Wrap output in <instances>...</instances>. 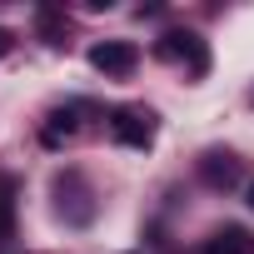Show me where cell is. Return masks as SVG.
<instances>
[{
	"mask_svg": "<svg viewBox=\"0 0 254 254\" xmlns=\"http://www.w3.org/2000/svg\"><path fill=\"white\" fill-rule=\"evenodd\" d=\"M90 65L100 70V75H115V80H125L135 65H140V50L130 45V40H100V45H90Z\"/></svg>",
	"mask_w": 254,
	"mask_h": 254,
	"instance_id": "cell-1",
	"label": "cell"
},
{
	"mask_svg": "<svg viewBox=\"0 0 254 254\" xmlns=\"http://www.w3.org/2000/svg\"><path fill=\"white\" fill-rule=\"evenodd\" d=\"M110 135L120 145H130V150H145L155 140V115L150 110H115L110 115Z\"/></svg>",
	"mask_w": 254,
	"mask_h": 254,
	"instance_id": "cell-2",
	"label": "cell"
},
{
	"mask_svg": "<svg viewBox=\"0 0 254 254\" xmlns=\"http://www.w3.org/2000/svg\"><path fill=\"white\" fill-rule=\"evenodd\" d=\"M155 50H160V60H190V70H194V75H204V70H209V50H204V40H199L194 30H170Z\"/></svg>",
	"mask_w": 254,
	"mask_h": 254,
	"instance_id": "cell-3",
	"label": "cell"
},
{
	"mask_svg": "<svg viewBox=\"0 0 254 254\" xmlns=\"http://www.w3.org/2000/svg\"><path fill=\"white\" fill-rule=\"evenodd\" d=\"M199 180H204L209 190H234V185H239V160H234L229 150H209V155L199 160Z\"/></svg>",
	"mask_w": 254,
	"mask_h": 254,
	"instance_id": "cell-4",
	"label": "cell"
},
{
	"mask_svg": "<svg viewBox=\"0 0 254 254\" xmlns=\"http://www.w3.org/2000/svg\"><path fill=\"white\" fill-rule=\"evenodd\" d=\"M204 254H254V234L239 229V224H224L204 239Z\"/></svg>",
	"mask_w": 254,
	"mask_h": 254,
	"instance_id": "cell-5",
	"label": "cell"
},
{
	"mask_svg": "<svg viewBox=\"0 0 254 254\" xmlns=\"http://www.w3.org/2000/svg\"><path fill=\"white\" fill-rule=\"evenodd\" d=\"M75 115H80V105H70V110H55V115H50V125L40 130V140H45L50 150H60V140H70V135H75V125H80Z\"/></svg>",
	"mask_w": 254,
	"mask_h": 254,
	"instance_id": "cell-6",
	"label": "cell"
},
{
	"mask_svg": "<svg viewBox=\"0 0 254 254\" xmlns=\"http://www.w3.org/2000/svg\"><path fill=\"white\" fill-rule=\"evenodd\" d=\"M10 239H15V204L0 194V249H5Z\"/></svg>",
	"mask_w": 254,
	"mask_h": 254,
	"instance_id": "cell-7",
	"label": "cell"
},
{
	"mask_svg": "<svg viewBox=\"0 0 254 254\" xmlns=\"http://www.w3.org/2000/svg\"><path fill=\"white\" fill-rule=\"evenodd\" d=\"M35 20H40V30H45V35H60V10H50V5H45Z\"/></svg>",
	"mask_w": 254,
	"mask_h": 254,
	"instance_id": "cell-8",
	"label": "cell"
},
{
	"mask_svg": "<svg viewBox=\"0 0 254 254\" xmlns=\"http://www.w3.org/2000/svg\"><path fill=\"white\" fill-rule=\"evenodd\" d=\"M10 50H15V35H10V30H5V25H0V60H5V55H10Z\"/></svg>",
	"mask_w": 254,
	"mask_h": 254,
	"instance_id": "cell-9",
	"label": "cell"
},
{
	"mask_svg": "<svg viewBox=\"0 0 254 254\" xmlns=\"http://www.w3.org/2000/svg\"><path fill=\"white\" fill-rule=\"evenodd\" d=\"M249 209H254V185H249Z\"/></svg>",
	"mask_w": 254,
	"mask_h": 254,
	"instance_id": "cell-10",
	"label": "cell"
}]
</instances>
